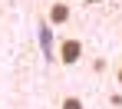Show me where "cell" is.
Wrapping results in <instances>:
<instances>
[{"label":"cell","instance_id":"1","mask_svg":"<svg viewBox=\"0 0 122 109\" xmlns=\"http://www.w3.org/2000/svg\"><path fill=\"white\" fill-rule=\"evenodd\" d=\"M79 60H82V40L79 36H63L60 40V63L73 66V63H79Z\"/></svg>","mask_w":122,"mask_h":109},{"label":"cell","instance_id":"2","mask_svg":"<svg viewBox=\"0 0 122 109\" xmlns=\"http://www.w3.org/2000/svg\"><path fill=\"white\" fill-rule=\"evenodd\" d=\"M69 17H73V10H69V3H63V0H56V3L46 10V20L53 23V26H63Z\"/></svg>","mask_w":122,"mask_h":109},{"label":"cell","instance_id":"3","mask_svg":"<svg viewBox=\"0 0 122 109\" xmlns=\"http://www.w3.org/2000/svg\"><path fill=\"white\" fill-rule=\"evenodd\" d=\"M60 109H86V106H82L79 96H63V99H60Z\"/></svg>","mask_w":122,"mask_h":109},{"label":"cell","instance_id":"4","mask_svg":"<svg viewBox=\"0 0 122 109\" xmlns=\"http://www.w3.org/2000/svg\"><path fill=\"white\" fill-rule=\"evenodd\" d=\"M116 79H119V86H122V63L116 66Z\"/></svg>","mask_w":122,"mask_h":109},{"label":"cell","instance_id":"5","mask_svg":"<svg viewBox=\"0 0 122 109\" xmlns=\"http://www.w3.org/2000/svg\"><path fill=\"white\" fill-rule=\"evenodd\" d=\"M86 3H102V0H86Z\"/></svg>","mask_w":122,"mask_h":109}]
</instances>
